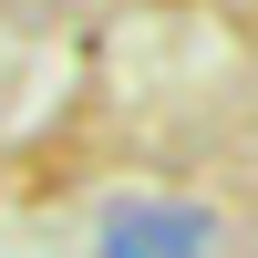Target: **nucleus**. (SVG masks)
<instances>
[{
    "instance_id": "1",
    "label": "nucleus",
    "mask_w": 258,
    "mask_h": 258,
    "mask_svg": "<svg viewBox=\"0 0 258 258\" xmlns=\"http://www.w3.org/2000/svg\"><path fill=\"white\" fill-rule=\"evenodd\" d=\"M207 207L186 197H124L114 217H103V258H207Z\"/></svg>"
}]
</instances>
